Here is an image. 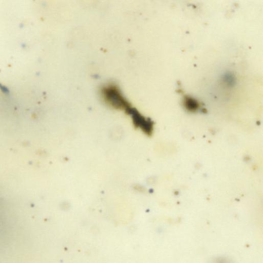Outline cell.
Segmentation results:
<instances>
[{
    "label": "cell",
    "instance_id": "1",
    "mask_svg": "<svg viewBox=\"0 0 263 263\" xmlns=\"http://www.w3.org/2000/svg\"><path fill=\"white\" fill-rule=\"evenodd\" d=\"M100 91L104 102L109 106L124 110L128 114L134 108L116 84L112 83L104 84L101 87Z\"/></svg>",
    "mask_w": 263,
    "mask_h": 263
},
{
    "label": "cell",
    "instance_id": "2",
    "mask_svg": "<svg viewBox=\"0 0 263 263\" xmlns=\"http://www.w3.org/2000/svg\"><path fill=\"white\" fill-rule=\"evenodd\" d=\"M184 105L190 111H194L199 107L198 102L194 98L186 97L184 99Z\"/></svg>",
    "mask_w": 263,
    "mask_h": 263
}]
</instances>
